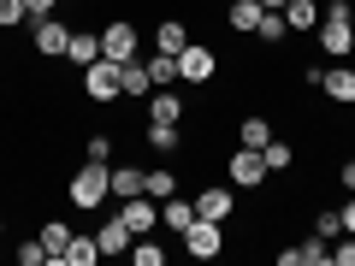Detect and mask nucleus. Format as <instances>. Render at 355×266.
Listing matches in <instances>:
<instances>
[{
  "mask_svg": "<svg viewBox=\"0 0 355 266\" xmlns=\"http://www.w3.org/2000/svg\"><path fill=\"white\" fill-rule=\"evenodd\" d=\"M261 12H266L261 0H231V6H225V24H231V30H243V36H254Z\"/></svg>",
  "mask_w": 355,
  "mask_h": 266,
  "instance_id": "obj_15",
  "label": "nucleus"
},
{
  "mask_svg": "<svg viewBox=\"0 0 355 266\" xmlns=\"http://www.w3.org/2000/svg\"><path fill=\"white\" fill-rule=\"evenodd\" d=\"M148 77H154V89H172V83H178V53H154V60H148Z\"/></svg>",
  "mask_w": 355,
  "mask_h": 266,
  "instance_id": "obj_27",
  "label": "nucleus"
},
{
  "mask_svg": "<svg viewBox=\"0 0 355 266\" xmlns=\"http://www.w3.org/2000/svg\"><path fill=\"white\" fill-rule=\"evenodd\" d=\"M95 260H101V242H95V237H77V231H71V242H65L60 266H95Z\"/></svg>",
  "mask_w": 355,
  "mask_h": 266,
  "instance_id": "obj_17",
  "label": "nucleus"
},
{
  "mask_svg": "<svg viewBox=\"0 0 355 266\" xmlns=\"http://www.w3.org/2000/svg\"><path fill=\"white\" fill-rule=\"evenodd\" d=\"M101 60H137V24L130 18H113V24L101 30Z\"/></svg>",
  "mask_w": 355,
  "mask_h": 266,
  "instance_id": "obj_6",
  "label": "nucleus"
},
{
  "mask_svg": "<svg viewBox=\"0 0 355 266\" xmlns=\"http://www.w3.org/2000/svg\"><path fill=\"white\" fill-rule=\"evenodd\" d=\"M65 60H71L77 71H83V65H95V60H101V36H95V30H71V42H65Z\"/></svg>",
  "mask_w": 355,
  "mask_h": 266,
  "instance_id": "obj_13",
  "label": "nucleus"
},
{
  "mask_svg": "<svg viewBox=\"0 0 355 266\" xmlns=\"http://www.w3.org/2000/svg\"><path fill=\"white\" fill-rule=\"evenodd\" d=\"M65 42H71L65 18H36V53L42 60H65Z\"/></svg>",
  "mask_w": 355,
  "mask_h": 266,
  "instance_id": "obj_8",
  "label": "nucleus"
},
{
  "mask_svg": "<svg viewBox=\"0 0 355 266\" xmlns=\"http://www.w3.org/2000/svg\"><path fill=\"white\" fill-rule=\"evenodd\" d=\"M113 195H119V202L142 195V172H137V166H113Z\"/></svg>",
  "mask_w": 355,
  "mask_h": 266,
  "instance_id": "obj_25",
  "label": "nucleus"
},
{
  "mask_svg": "<svg viewBox=\"0 0 355 266\" xmlns=\"http://www.w3.org/2000/svg\"><path fill=\"white\" fill-rule=\"evenodd\" d=\"M320 89H326V101L355 107V65H331V71H320Z\"/></svg>",
  "mask_w": 355,
  "mask_h": 266,
  "instance_id": "obj_11",
  "label": "nucleus"
},
{
  "mask_svg": "<svg viewBox=\"0 0 355 266\" xmlns=\"http://www.w3.org/2000/svg\"><path fill=\"white\" fill-rule=\"evenodd\" d=\"M338 213H343V231H349V237H355V190H349V202H343Z\"/></svg>",
  "mask_w": 355,
  "mask_h": 266,
  "instance_id": "obj_36",
  "label": "nucleus"
},
{
  "mask_svg": "<svg viewBox=\"0 0 355 266\" xmlns=\"http://www.w3.org/2000/svg\"><path fill=\"white\" fill-rule=\"evenodd\" d=\"M130 260L137 266H166V249L154 237H130Z\"/></svg>",
  "mask_w": 355,
  "mask_h": 266,
  "instance_id": "obj_28",
  "label": "nucleus"
},
{
  "mask_svg": "<svg viewBox=\"0 0 355 266\" xmlns=\"http://www.w3.org/2000/svg\"><path fill=\"white\" fill-rule=\"evenodd\" d=\"M83 160H113V136H89L83 142Z\"/></svg>",
  "mask_w": 355,
  "mask_h": 266,
  "instance_id": "obj_31",
  "label": "nucleus"
},
{
  "mask_svg": "<svg viewBox=\"0 0 355 266\" xmlns=\"http://www.w3.org/2000/svg\"><path fill=\"white\" fill-rule=\"evenodd\" d=\"M83 95L89 101H119V95H125V65L119 60H95V65H83Z\"/></svg>",
  "mask_w": 355,
  "mask_h": 266,
  "instance_id": "obj_2",
  "label": "nucleus"
},
{
  "mask_svg": "<svg viewBox=\"0 0 355 266\" xmlns=\"http://www.w3.org/2000/svg\"><path fill=\"white\" fill-rule=\"evenodd\" d=\"M219 77V53L202 48V42H190V48L178 53V83H214Z\"/></svg>",
  "mask_w": 355,
  "mask_h": 266,
  "instance_id": "obj_3",
  "label": "nucleus"
},
{
  "mask_svg": "<svg viewBox=\"0 0 355 266\" xmlns=\"http://www.w3.org/2000/svg\"><path fill=\"white\" fill-rule=\"evenodd\" d=\"M261 6H266V12H279V6H284V0H261Z\"/></svg>",
  "mask_w": 355,
  "mask_h": 266,
  "instance_id": "obj_38",
  "label": "nucleus"
},
{
  "mask_svg": "<svg viewBox=\"0 0 355 266\" xmlns=\"http://www.w3.org/2000/svg\"><path fill=\"white\" fill-rule=\"evenodd\" d=\"M95 242H101V254H130V225L113 213L101 231H95Z\"/></svg>",
  "mask_w": 355,
  "mask_h": 266,
  "instance_id": "obj_14",
  "label": "nucleus"
},
{
  "mask_svg": "<svg viewBox=\"0 0 355 266\" xmlns=\"http://www.w3.org/2000/svg\"><path fill=\"white\" fill-rule=\"evenodd\" d=\"M119 219L130 225V237H148V231L160 225V202H154V195H130V202L119 207Z\"/></svg>",
  "mask_w": 355,
  "mask_h": 266,
  "instance_id": "obj_7",
  "label": "nucleus"
},
{
  "mask_svg": "<svg viewBox=\"0 0 355 266\" xmlns=\"http://www.w3.org/2000/svg\"><path fill=\"white\" fill-rule=\"evenodd\" d=\"M225 177H231V190H254V184L266 177V154L261 148H237L225 160Z\"/></svg>",
  "mask_w": 355,
  "mask_h": 266,
  "instance_id": "obj_5",
  "label": "nucleus"
},
{
  "mask_svg": "<svg viewBox=\"0 0 355 266\" xmlns=\"http://www.w3.org/2000/svg\"><path fill=\"white\" fill-rule=\"evenodd\" d=\"M237 142H243V148H266V142H272V125H266L261 113H249V118L237 125Z\"/></svg>",
  "mask_w": 355,
  "mask_h": 266,
  "instance_id": "obj_22",
  "label": "nucleus"
},
{
  "mask_svg": "<svg viewBox=\"0 0 355 266\" xmlns=\"http://www.w3.org/2000/svg\"><path fill=\"white\" fill-rule=\"evenodd\" d=\"M266 172H291V160H296V148H291V142H279V136H272V142H266Z\"/></svg>",
  "mask_w": 355,
  "mask_h": 266,
  "instance_id": "obj_30",
  "label": "nucleus"
},
{
  "mask_svg": "<svg viewBox=\"0 0 355 266\" xmlns=\"http://www.w3.org/2000/svg\"><path fill=\"white\" fill-rule=\"evenodd\" d=\"M331 260H338V266H355V237H349V231L331 242Z\"/></svg>",
  "mask_w": 355,
  "mask_h": 266,
  "instance_id": "obj_32",
  "label": "nucleus"
},
{
  "mask_svg": "<svg viewBox=\"0 0 355 266\" xmlns=\"http://www.w3.org/2000/svg\"><path fill=\"white\" fill-rule=\"evenodd\" d=\"M154 48H160V53H184V48H190V30L178 24V18H166V24L154 30Z\"/></svg>",
  "mask_w": 355,
  "mask_h": 266,
  "instance_id": "obj_20",
  "label": "nucleus"
},
{
  "mask_svg": "<svg viewBox=\"0 0 355 266\" xmlns=\"http://www.w3.org/2000/svg\"><path fill=\"white\" fill-rule=\"evenodd\" d=\"M254 36H261L266 48H279V42L291 36V24H284V12H261V24H254Z\"/></svg>",
  "mask_w": 355,
  "mask_h": 266,
  "instance_id": "obj_24",
  "label": "nucleus"
},
{
  "mask_svg": "<svg viewBox=\"0 0 355 266\" xmlns=\"http://www.w3.org/2000/svg\"><path fill=\"white\" fill-rule=\"evenodd\" d=\"M36 237H42V249H48V260H60L65 242H71V225H60V219H53V225H42Z\"/></svg>",
  "mask_w": 355,
  "mask_h": 266,
  "instance_id": "obj_26",
  "label": "nucleus"
},
{
  "mask_svg": "<svg viewBox=\"0 0 355 266\" xmlns=\"http://www.w3.org/2000/svg\"><path fill=\"white\" fill-rule=\"evenodd\" d=\"M279 12H284L291 30H320V6H314V0H284Z\"/></svg>",
  "mask_w": 355,
  "mask_h": 266,
  "instance_id": "obj_19",
  "label": "nucleus"
},
{
  "mask_svg": "<svg viewBox=\"0 0 355 266\" xmlns=\"http://www.w3.org/2000/svg\"><path fill=\"white\" fill-rule=\"evenodd\" d=\"M314 237H326V242L343 237V213H338V207H320V213H314Z\"/></svg>",
  "mask_w": 355,
  "mask_h": 266,
  "instance_id": "obj_29",
  "label": "nucleus"
},
{
  "mask_svg": "<svg viewBox=\"0 0 355 266\" xmlns=\"http://www.w3.org/2000/svg\"><path fill=\"white\" fill-rule=\"evenodd\" d=\"M320 48H326L331 60H343V53L355 48V24L349 18H320Z\"/></svg>",
  "mask_w": 355,
  "mask_h": 266,
  "instance_id": "obj_9",
  "label": "nucleus"
},
{
  "mask_svg": "<svg viewBox=\"0 0 355 266\" xmlns=\"http://www.w3.org/2000/svg\"><path fill=\"white\" fill-rule=\"evenodd\" d=\"M160 225H172L178 237H184V231L196 225V202H178V195H166V202H160Z\"/></svg>",
  "mask_w": 355,
  "mask_h": 266,
  "instance_id": "obj_16",
  "label": "nucleus"
},
{
  "mask_svg": "<svg viewBox=\"0 0 355 266\" xmlns=\"http://www.w3.org/2000/svg\"><path fill=\"white\" fill-rule=\"evenodd\" d=\"M338 184H343V190H355V160H343V172H338Z\"/></svg>",
  "mask_w": 355,
  "mask_h": 266,
  "instance_id": "obj_37",
  "label": "nucleus"
},
{
  "mask_svg": "<svg viewBox=\"0 0 355 266\" xmlns=\"http://www.w3.org/2000/svg\"><path fill=\"white\" fill-rule=\"evenodd\" d=\"M219 249H225V225H219V219H196V225L184 231V254H190V260H214Z\"/></svg>",
  "mask_w": 355,
  "mask_h": 266,
  "instance_id": "obj_4",
  "label": "nucleus"
},
{
  "mask_svg": "<svg viewBox=\"0 0 355 266\" xmlns=\"http://www.w3.org/2000/svg\"><path fill=\"white\" fill-rule=\"evenodd\" d=\"M24 12L30 18H53V12H60V0H24Z\"/></svg>",
  "mask_w": 355,
  "mask_h": 266,
  "instance_id": "obj_34",
  "label": "nucleus"
},
{
  "mask_svg": "<svg viewBox=\"0 0 355 266\" xmlns=\"http://www.w3.org/2000/svg\"><path fill=\"white\" fill-rule=\"evenodd\" d=\"M231 207H237V195H231L225 184H207V190L196 195V219H219V225H225Z\"/></svg>",
  "mask_w": 355,
  "mask_h": 266,
  "instance_id": "obj_10",
  "label": "nucleus"
},
{
  "mask_svg": "<svg viewBox=\"0 0 355 266\" xmlns=\"http://www.w3.org/2000/svg\"><path fill=\"white\" fill-rule=\"evenodd\" d=\"M107 195H113V166H107V160H83V172L71 177V207L95 213Z\"/></svg>",
  "mask_w": 355,
  "mask_h": 266,
  "instance_id": "obj_1",
  "label": "nucleus"
},
{
  "mask_svg": "<svg viewBox=\"0 0 355 266\" xmlns=\"http://www.w3.org/2000/svg\"><path fill=\"white\" fill-rule=\"evenodd\" d=\"M326 18H349V24H355V6H349V0H331V6H326Z\"/></svg>",
  "mask_w": 355,
  "mask_h": 266,
  "instance_id": "obj_35",
  "label": "nucleus"
},
{
  "mask_svg": "<svg viewBox=\"0 0 355 266\" xmlns=\"http://www.w3.org/2000/svg\"><path fill=\"white\" fill-rule=\"evenodd\" d=\"M125 95H130V101L154 95V77H148V65H142V60H125Z\"/></svg>",
  "mask_w": 355,
  "mask_h": 266,
  "instance_id": "obj_21",
  "label": "nucleus"
},
{
  "mask_svg": "<svg viewBox=\"0 0 355 266\" xmlns=\"http://www.w3.org/2000/svg\"><path fill=\"white\" fill-rule=\"evenodd\" d=\"M142 195H154V202L178 195V172H172V166H154V172H142Z\"/></svg>",
  "mask_w": 355,
  "mask_h": 266,
  "instance_id": "obj_18",
  "label": "nucleus"
},
{
  "mask_svg": "<svg viewBox=\"0 0 355 266\" xmlns=\"http://www.w3.org/2000/svg\"><path fill=\"white\" fill-rule=\"evenodd\" d=\"M148 148L154 154H178V148H184V130H178V125H154V118H148Z\"/></svg>",
  "mask_w": 355,
  "mask_h": 266,
  "instance_id": "obj_23",
  "label": "nucleus"
},
{
  "mask_svg": "<svg viewBox=\"0 0 355 266\" xmlns=\"http://www.w3.org/2000/svg\"><path fill=\"white\" fill-rule=\"evenodd\" d=\"M18 260H24V266H42V260H48V249H42V237H30L24 249H18Z\"/></svg>",
  "mask_w": 355,
  "mask_h": 266,
  "instance_id": "obj_33",
  "label": "nucleus"
},
{
  "mask_svg": "<svg viewBox=\"0 0 355 266\" xmlns=\"http://www.w3.org/2000/svg\"><path fill=\"white\" fill-rule=\"evenodd\" d=\"M148 118H154V125H184V95H178V83L148 95Z\"/></svg>",
  "mask_w": 355,
  "mask_h": 266,
  "instance_id": "obj_12",
  "label": "nucleus"
}]
</instances>
